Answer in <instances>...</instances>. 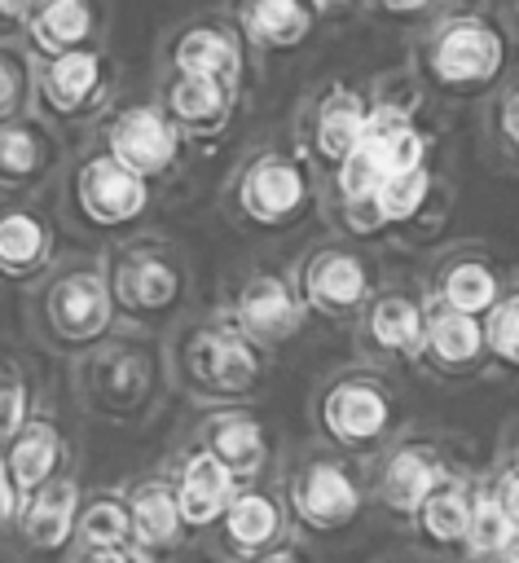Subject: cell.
<instances>
[{
	"instance_id": "cell-1",
	"label": "cell",
	"mask_w": 519,
	"mask_h": 563,
	"mask_svg": "<svg viewBox=\"0 0 519 563\" xmlns=\"http://www.w3.org/2000/svg\"><path fill=\"white\" fill-rule=\"evenodd\" d=\"M167 383V352L150 330L119 325L88 352L70 356V396L88 418H101L110 427L145 422L163 405Z\"/></svg>"
},
{
	"instance_id": "cell-2",
	"label": "cell",
	"mask_w": 519,
	"mask_h": 563,
	"mask_svg": "<svg viewBox=\"0 0 519 563\" xmlns=\"http://www.w3.org/2000/svg\"><path fill=\"white\" fill-rule=\"evenodd\" d=\"M22 317L31 343L66 361L119 330L101 251H66L35 286L22 290Z\"/></svg>"
},
{
	"instance_id": "cell-3",
	"label": "cell",
	"mask_w": 519,
	"mask_h": 563,
	"mask_svg": "<svg viewBox=\"0 0 519 563\" xmlns=\"http://www.w3.org/2000/svg\"><path fill=\"white\" fill-rule=\"evenodd\" d=\"M154 202H158V189L150 180L132 176L123 163H114L92 136L70 150V158L57 176L62 224L97 251L145 229Z\"/></svg>"
},
{
	"instance_id": "cell-4",
	"label": "cell",
	"mask_w": 519,
	"mask_h": 563,
	"mask_svg": "<svg viewBox=\"0 0 519 563\" xmlns=\"http://www.w3.org/2000/svg\"><path fill=\"white\" fill-rule=\"evenodd\" d=\"M163 352L172 383L202 405H238L255 396L268 374V347L246 339L220 308L180 317L167 330Z\"/></svg>"
},
{
	"instance_id": "cell-5",
	"label": "cell",
	"mask_w": 519,
	"mask_h": 563,
	"mask_svg": "<svg viewBox=\"0 0 519 563\" xmlns=\"http://www.w3.org/2000/svg\"><path fill=\"white\" fill-rule=\"evenodd\" d=\"M101 268H106L119 325L150 330V334L172 330L194 299V268L180 242H172L167 233L136 229L101 246Z\"/></svg>"
},
{
	"instance_id": "cell-6",
	"label": "cell",
	"mask_w": 519,
	"mask_h": 563,
	"mask_svg": "<svg viewBox=\"0 0 519 563\" xmlns=\"http://www.w3.org/2000/svg\"><path fill=\"white\" fill-rule=\"evenodd\" d=\"M312 163L299 154V145H255L242 154L224 185V216L242 233H286L295 229L312 207Z\"/></svg>"
},
{
	"instance_id": "cell-7",
	"label": "cell",
	"mask_w": 519,
	"mask_h": 563,
	"mask_svg": "<svg viewBox=\"0 0 519 563\" xmlns=\"http://www.w3.org/2000/svg\"><path fill=\"white\" fill-rule=\"evenodd\" d=\"M418 70L444 97H457V101L484 97L510 70V35L479 9L444 13L422 40Z\"/></svg>"
},
{
	"instance_id": "cell-8",
	"label": "cell",
	"mask_w": 519,
	"mask_h": 563,
	"mask_svg": "<svg viewBox=\"0 0 519 563\" xmlns=\"http://www.w3.org/2000/svg\"><path fill=\"white\" fill-rule=\"evenodd\" d=\"M35 62V57H31ZM119 57L110 44L75 48L62 57L35 62V114L48 119L57 132H92V123L114 106L119 97Z\"/></svg>"
},
{
	"instance_id": "cell-9",
	"label": "cell",
	"mask_w": 519,
	"mask_h": 563,
	"mask_svg": "<svg viewBox=\"0 0 519 563\" xmlns=\"http://www.w3.org/2000/svg\"><path fill=\"white\" fill-rule=\"evenodd\" d=\"M88 136L154 189L172 185L189 163V141L176 132L154 97H114V106L92 123Z\"/></svg>"
},
{
	"instance_id": "cell-10",
	"label": "cell",
	"mask_w": 519,
	"mask_h": 563,
	"mask_svg": "<svg viewBox=\"0 0 519 563\" xmlns=\"http://www.w3.org/2000/svg\"><path fill=\"white\" fill-rule=\"evenodd\" d=\"M290 282L308 308V317L352 321L378 295V264L369 251L352 242H317L290 268Z\"/></svg>"
},
{
	"instance_id": "cell-11",
	"label": "cell",
	"mask_w": 519,
	"mask_h": 563,
	"mask_svg": "<svg viewBox=\"0 0 519 563\" xmlns=\"http://www.w3.org/2000/svg\"><path fill=\"white\" fill-rule=\"evenodd\" d=\"M374 114V97L347 79H325L312 88L295 114V145L312 163V172L330 176L365 136Z\"/></svg>"
},
{
	"instance_id": "cell-12",
	"label": "cell",
	"mask_w": 519,
	"mask_h": 563,
	"mask_svg": "<svg viewBox=\"0 0 519 563\" xmlns=\"http://www.w3.org/2000/svg\"><path fill=\"white\" fill-rule=\"evenodd\" d=\"M220 312L260 347L290 343L308 321V308H303L290 273H281L273 264H246L242 273H233L220 295Z\"/></svg>"
},
{
	"instance_id": "cell-13",
	"label": "cell",
	"mask_w": 519,
	"mask_h": 563,
	"mask_svg": "<svg viewBox=\"0 0 519 563\" xmlns=\"http://www.w3.org/2000/svg\"><path fill=\"white\" fill-rule=\"evenodd\" d=\"M158 66L207 75L238 92H246V84H251V48H246L242 31L229 22V13H194L176 26H167V35L158 44Z\"/></svg>"
},
{
	"instance_id": "cell-14",
	"label": "cell",
	"mask_w": 519,
	"mask_h": 563,
	"mask_svg": "<svg viewBox=\"0 0 519 563\" xmlns=\"http://www.w3.org/2000/svg\"><path fill=\"white\" fill-rule=\"evenodd\" d=\"M62 255L66 224L40 198H0V286H35Z\"/></svg>"
},
{
	"instance_id": "cell-15",
	"label": "cell",
	"mask_w": 519,
	"mask_h": 563,
	"mask_svg": "<svg viewBox=\"0 0 519 563\" xmlns=\"http://www.w3.org/2000/svg\"><path fill=\"white\" fill-rule=\"evenodd\" d=\"M70 158L66 132L35 110L0 123V198H44Z\"/></svg>"
},
{
	"instance_id": "cell-16",
	"label": "cell",
	"mask_w": 519,
	"mask_h": 563,
	"mask_svg": "<svg viewBox=\"0 0 519 563\" xmlns=\"http://www.w3.org/2000/svg\"><path fill=\"white\" fill-rule=\"evenodd\" d=\"M154 101L163 106V114L176 123V132L189 145H216L238 123V110H242L246 92H238V88H229L220 79H207V75L158 66Z\"/></svg>"
},
{
	"instance_id": "cell-17",
	"label": "cell",
	"mask_w": 519,
	"mask_h": 563,
	"mask_svg": "<svg viewBox=\"0 0 519 563\" xmlns=\"http://www.w3.org/2000/svg\"><path fill=\"white\" fill-rule=\"evenodd\" d=\"M79 501H84V488H79L75 471H62L57 479H48L31 497H22V515H18V528H13L18 550L26 559H53V554L70 550Z\"/></svg>"
},
{
	"instance_id": "cell-18",
	"label": "cell",
	"mask_w": 519,
	"mask_h": 563,
	"mask_svg": "<svg viewBox=\"0 0 519 563\" xmlns=\"http://www.w3.org/2000/svg\"><path fill=\"white\" fill-rule=\"evenodd\" d=\"M317 422L339 444H374L391 422V400H387L383 383H374L365 374H343V378L325 383V391L317 400Z\"/></svg>"
},
{
	"instance_id": "cell-19",
	"label": "cell",
	"mask_w": 519,
	"mask_h": 563,
	"mask_svg": "<svg viewBox=\"0 0 519 563\" xmlns=\"http://www.w3.org/2000/svg\"><path fill=\"white\" fill-rule=\"evenodd\" d=\"M9 462V475L18 484L22 497H31L35 488H44L48 479H57L62 471H75V453H70V435L57 418L53 405H35L31 418L22 422V431L0 449Z\"/></svg>"
},
{
	"instance_id": "cell-20",
	"label": "cell",
	"mask_w": 519,
	"mask_h": 563,
	"mask_svg": "<svg viewBox=\"0 0 519 563\" xmlns=\"http://www.w3.org/2000/svg\"><path fill=\"white\" fill-rule=\"evenodd\" d=\"M110 9L106 0H35V13L22 31V48L40 57H62L75 48L106 44Z\"/></svg>"
},
{
	"instance_id": "cell-21",
	"label": "cell",
	"mask_w": 519,
	"mask_h": 563,
	"mask_svg": "<svg viewBox=\"0 0 519 563\" xmlns=\"http://www.w3.org/2000/svg\"><path fill=\"white\" fill-rule=\"evenodd\" d=\"M224 13L260 57L295 53L317 31V9L308 0H224Z\"/></svg>"
},
{
	"instance_id": "cell-22",
	"label": "cell",
	"mask_w": 519,
	"mask_h": 563,
	"mask_svg": "<svg viewBox=\"0 0 519 563\" xmlns=\"http://www.w3.org/2000/svg\"><path fill=\"white\" fill-rule=\"evenodd\" d=\"M167 479H172V493H176V506H180V519H185L189 532L220 523L224 506L238 493V479L229 475V466L216 453H207L198 440L176 453Z\"/></svg>"
},
{
	"instance_id": "cell-23",
	"label": "cell",
	"mask_w": 519,
	"mask_h": 563,
	"mask_svg": "<svg viewBox=\"0 0 519 563\" xmlns=\"http://www.w3.org/2000/svg\"><path fill=\"white\" fill-rule=\"evenodd\" d=\"M123 497H128V510H132V550L145 554L150 563L176 554L189 528L180 519L172 479L167 475H136V479L123 484Z\"/></svg>"
},
{
	"instance_id": "cell-24",
	"label": "cell",
	"mask_w": 519,
	"mask_h": 563,
	"mask_svg": "<svg viewBox=\"0 0 519 563\" xmlns=\"http://www.w3.org/2000/svg\"><path fill=\"white\" fill-rule=\"evenodd\" d=\"M194 440L207 453H216L238 484L255 479L264 471V462H268V435H264L260 418L238 409V405H216L211 413H202Z\"/></svg>"
},
{
	"instance_id": "cell-25",
	"label": "cell",
	"mask_w": 519,
	"mask_h": 563,
	"mask_svg": "<svg viewBox=\"0 0 519 563\" xmlns=\"http://www.w3.org/2000/svg\"><path fill=\"white\" fill-rule=\"evenodd\" d=\"M361 339L383 356H422L427 303L409 290H378L361 312Z\"/></svg>"
},
{
	"instance_id": "cell-26",
	"label": "cell",
	"mask_w": 519,
	"mask_h": 563,
	"mask_svg": "<svg viewBox=\"0 0 519 563\" xmlns=\"http://www.w3.org/2000/svg\"><path fill=\"white\" fill-rule=\"evenodd\" d=\"M501 295H506V282H501L497 264L479 251H453L431 273V299H440L457 312H471V317H484Z\"/></svg>"
},
{
	"instance_id": "cell-27",
	"label": "cell",
	"mask_w": 519,
	"mask_h": 563,
	"mask_svg": "<svg viewBox=\"0 0 519 563\" xmlns=\"http://www.w3.org/2000/svg\"><path fill=\"white\" fill-rule=\"evenodd\" d=\"M431 299V295H427ZM488 343H484V325L471 312H457L440 299L427 303V339H422V356L435 369H471L475 361H484Z\"/></svg>"
},
{
	"instance_id": "cell-28",
	"label": "cell",
	"mask_w": 519,
	"mask_h": 563,
	"mask_svg": "<svg viewBox=\"0 0 519 563\" xmlns=\"http://www.w3.org/2000/svg\"><path fill=\"white\" fill-rule=\"evenodd\" d=\"M290 501H295L299 519H308L317 528H330V523H343L356 510V484L334 462H308L290 484Z\"/></svg>"
},
{
	"instance_id": "cell-29",
	"label": "cell",
	"mask_w": 519,
	"mask_h": 563,
	"mask_svg": "<svg viewBox=\"0 0 519 563\" xmlns=\"http://www.w3.org/2000/svg\"><path fill=\"white\" fill-rule=\"evenodd\" d=\"M435 194H440V180H435L431 163L409 167V172H391L378 185V194H374V224H378V233H387V229H413L431 211Z\"/></svg>"
},
{
	"instance_id": "cell-30",
	"label": "cell",
	"mask_w": 519,
	"mask_h": 563,
	"mask_svg": "<svg viewBox=\"0 0 519 563\" xmlns=\"http://www.w3.org/2000/svg\"><path fill=\"white\" fill-rule=\"evenodd\" d=\"M277 528H281V510L260 488H238L233 501L220 515V537H224V545L233 554H260V550H268L273 537H277Z\"/></svg>"
},
{
	"instance_id": "cell-31",
	"label": "cell",
	"mask_w": 519,
	"mask_h": 563,
	"mask_svg": "<svg viewBox=\"0 0 519 563\" xmlns=\"http://www.w3.org/2000/svg\"><path fill=\"white\" fill-rule=\"evenodd\" d=\"M75 545L84 550H119L132 545V510L123 488H92L79 501L75 519Z\"/></svg>"
},
{
	"instance_id": "cell-32",
	"label": "cell",
	"mask_w": 519,
	"mask_h": 563,
	"mask_svg": "<svg viewBox=\"0 0 519 563\" xmlns=\"http://www.w3.org/2000/svg\"><path fill=\"white\" fill-rule=\"evenodd\" d=\"M35 405H40V396H35L26 361L9 343H0V449L22 431V422L31 418Z\"/></svg>"
},
{
	"instance_id": "cell-33",
	"label": "cell",
	"mask_w": 519,
	"mask_h": 563,
	"mask_svg": "<svg viewBox=\"0 0 519 563\" xmlns=\"http://www.w3.org/2000/svg\"><path fill=\"white\" fill-rule=\"evenodd\" d=\"M435 479H440V471H435V462H431L427 453L400 449V453L387 462L383 488H387V501H391V506L413 510V506H422V501L435 493Z\"/></svg>"
},
{
	"instance_id": "cell-34",
	"label": "cell",
	"mask_w": 519,
	"mask_h": 563,
	"mask_svg": "<svg viewBox=\"0 0 519 563\" xmlns=\"http://www.w3.org/2000/svg\"><path fill=\"white\" fill-rule=\"evenodd\" d=\"M35 62L22 48V40H0V123L35 110Z\"/></svg>"
},
{
	"instance_id": "cell-35",
	"label": "cell",
	"mask_w": 519,
	"mask_h": 563,
	"mask_svg": "<svg viewBox=\"0 0 519 563\" xmlns=\"http://www.w3.org/2000/svg\"><path fill=\"white\" fill-rule=\"evenodd\" d=\"M484 343H488V356L519 369V290H506L484 312Z\"/></svg>"
},
{
	"instance_id": "cell-36",
	"label": "cell",
	"mask_w": 519,
	"mask_h": 563,
	"mask_svg": "<svg viewBox=\"0 0 519 563\" xmlns=\"http://www.w3.org/2000/svg\"><path fill=\"white\" fill-rule=\"evenodd\" d=\"M422 519H427V532L440 537V541H453V537H462V532L471 528V510H466V501H462L453 488L431 493V497L422 501Z\"/></svg>"
},
{
	"instance_id": "cell-37",
	"label": "cell",
	"mask_w": 519,
	"mask_h": 563,
	"mask_svg": "<svg viewBox=\"0 0 519 563\" xmlns=\"http://www.w3.org/2000/svg\"><path fill=\"white\" fill-rule=\"evenodd\" d=\"M493 136H497V145L506 150V158L519 163V79H510V84L497 92V106H493Z\"/></svg>"
},
{
	"instance_id": "cell-38",
	"label": "cell",
	"mask_w": 519,
	"mask_h": 563,
	"mask_svg": "<svg viewBox=\"0 0 519 563\" xmlns=\"http://www.w3.org/2000/svg\"><path fill=\"white\" fill-rule=\"evenodd\" d=\"M510 515L501 510V501H493V497H484L475 510H471V541H475V550H497V545H506V537H510Z\"/></svg>"
},
{
	"instance_id": "cell-39",
	"label": "cell",
	"mask_w": 519,
	"mask_h": 563,
	"mask_svg": "<svg viewBox=\"0 0 519 563\" xmlns=\"http://www.w3.org/2000/svg\"><path fill=\"white\" fill-rule=\"evenodd\" d=\"M18 515H22V493H18V484H13V475H9V462H4V453H0V541L13 537Z\"/></svg>"
},
{
	"instance_id": "cell-40",
	"label": "cell",
	"mask_w": 519,
	"mask_h": 563,
	"mask_svg": "<svg viewBox=\"0 0 519 563\" xmlns=\"http://www.w3.org/2000/svg\"><path fill=\"white\" fill-rule=\"evenodd\" d=\"M31 13H35V0H0V40H22Z\"/></svg>"
},
{
	"instance_id": "cell-41",
	"label": "cell",
	"mask_w": 519,
	"mask_h": 563,
	"mask_svg": "<svg viewBox=\"0 0 519 563\" xmlns=\"http://www.w3.org/2000/svg\"><path fill=\"white\" fill-rule=\"evenodd\" d=\"M66 563H150V559L136 554L132 545H119V550H84V545H70V559Z\"/></svg>"
},
{
	"instance_id": "cell-42",
	"label": "cell",
	"mask_w": 519,
	"mask_h": 563,
	"mask_svg": "<svg viewBox=\"0 0 519 563\" xmlns=\"http://www.w3.org/2000/svg\"><path fill=\"white\" fill-rule=\"evenodd\" d=\"M378 9L391 18H413V13H427L431 0H378Z\"/></svg>"
},
{
	"instance_id": "cell-43",
	"label": "cell",
	"mask_w": 519,
	"mask_h": 563,
	"mask_svg": "<svg viewBox=\"0 0 519 563\" xmlns=\"http://www.w3.org/2000/svg\"><path fill=\"white\" fill-rule=\"evenodd\" d=\"M501 510L510 515V523H519V475L506 479V488H501Z\"/></svg>"
},
{
	"instance_id": "cell-44",
	"label": "cell",
	"mask_w": 519,
	"mask_h": 563,
	"mask_svg": "<svg viewBox=\"0 0 519 563\" xmlns=\"http://www.w3.org/2000/svg\"><path fill=\"white\" fill-rule=\"evenodd\" d=\"M317 9V18H330V13H352L361 0H308Z\"/></svg>"
},
{
	"instance_id": "cell-45",
	"label": "cell",
	"mask_w": 519,
	"mask_h": 563,
	"mask_svg": "<svg viewBox=\"0 0 519 563\" xmlns=\"http://www.w3.org/2000/svg\"><path fill=\"white\" fill-rule=\"evenodd\" d=\"M435 9H444V13H471V9H479V0H431Z\"/></svg>"
},
{
	"instance_id": "cell-46",
	"label": "cell",
	"mask_w": 519,
	"mask_h": 563,
	"mask_svg": "<svg viewBox=\"0 0 519 563\" xmlns=\"http://www.w3.org/2000/svg\"><path fill=\"white\" fill-rule=\"evenodd\" d=\"M255 563H295V554H286V550H273V554H260Z\"/></svg>"
},
{
	"instance_id": "cell-47",
	"label": "cell",
	"mask_w": 519,
	"mask_h": 563,
	"mask_svg": "<svg viewBox=\"0 0 519 563\" xmlns=\"http://www.w3.org/2000/svg\"><path fill=\"white\" fill-rule=\"evenodd\" d=\"M510 13H515V31H519V0H515V9H510Z\"/></svg>"
},
{
	"instance_id": "cell-48",
	"label": "cell",
	"mask_w": 519,
	"mask_h": 563,
	"mask_svg": "<svg viewBox=\"0 0 519 563\" xmlns=\"http://www.w3.org/2000/svg\"><path fill=\"white\" fill-rule=\"evenodd\" d=\"M515 457H519V444H515Z\"/></svg>"
}]
</instances>
